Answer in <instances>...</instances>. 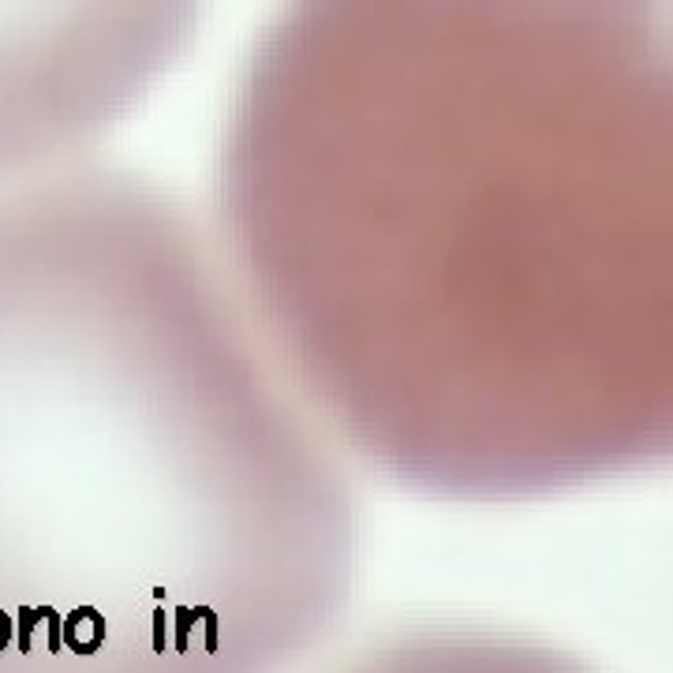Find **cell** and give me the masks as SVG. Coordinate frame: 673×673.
Wrapping results in <instances>:
<instances>
[{"label": "cell", "mask_w": 673, "mask_h": 673, "mask_svg": "<svg viewBox=\"0 0 673 673\" xmlns=\"http://www.w3.org/2000/svg\"><path fill=\"white\" fill-rule=\"evenodd\" d=\"M60 640H68V647H75L79 655H94L101 647V640H105V621H101L98 610L83 606V610H75V614L68 617Z\"/></svg>", "instance_id": "1"}, {"label": "cell", "mask_w": 673, "mask_h": 673, "mask_svg": "<svg viewBox=\"0 0 673 673\" xmlns=\"http://www.w3.org/2000/svg\"><path fill=\"white\" fill-rule=\"evenodd\" d=\"M42 617H38V610H30V606H23L19 610V651L27 655L30 651V632H34V625H38Z\"/></svg>", "instance_id": "2"}, {"label": "cell", "mask_w": 673, "mask_h": 673, "mask_svg": "<svg viewBox=\"0 0 673 673\" xmlns=\"http://www.w3.org/2000/svg\"><path fill=\"white\" fill-rule=\"evenodd\" d=\"M38 617H42L45 629H49V651H60V644H64V640H60V617H57V610L42 606V610H38Z\"/></svg>", "instance_id": "3"}, {"label": "cell", "mask_w": 673, "mask_h": 673, "mask_svg": "<svg viewBox=\"0 0 673 673\" xmlns=\"http://www.w3.org/2000/svg\"><path fill=\"white\" fill-rule=\"evenodd\" d=\"M12 632H15L12 617H8V614H4V610H0V651H4V647L12 644Z\"/></svg>", "instance_id": "4"}]
</instances>
